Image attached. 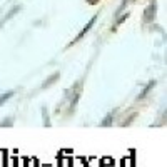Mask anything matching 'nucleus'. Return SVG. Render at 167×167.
I'll return each instance as SVG.
<instances>
[{"instance_id": "f257e3e1", "label": "nucleus", "mask_w": 167, "mask_h": 167, "mask_svg": "<svg viewBox=\"0 0 167 167\" xmlns=\"http://www.w3.org/2000/svg\"><path fill=\"white\" fill-rule=\"evenodd\" d=\"M95 20H97V17H94V19H92V20H90V22H89V23H87V25H85V29H84V30H82V32H80V33H79V37H77V39H75V42H77V40H79V39H82V37H84V35H85V33H87V32H89V30H90V29H92V25H94V23H95Z\"/></svg>"}, {"instance_id": "f03ea898", "label": "nucleus", "mask_w": 167, "mask_h": 167, "mask_svg": "<svg viewBox=\"0 0 167 167\" xmlns=\"http://www.w3.org/2000/svg\"><path fill=\"white\" fill-rule=\"evenodd\" d=\"M12 95H13V92H9V94H7V95H2V97H0V105H2V104L5 102L7 99H10V97H12Z\"/></svg>"}]
</instances>
